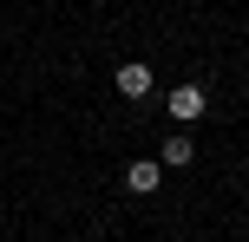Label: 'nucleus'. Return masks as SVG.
<instances>
[{"label": "nucleus", "mask_w": 249, "mask_h": 242, "mask_svg": "<svg viewBox=\"0 0 249 242\" xmlns=\"http://www.w3.org/2000/svg\"><path fill=\"white\" fill-rule=\"evenodd\" d=\"M190 157H197V138H190V131H171V138H164V164H171V170H184Z\"/></svg>", "instance_id": "20e7f679"}, {"label": "nucleus", "mask_w": 249, "mask_h": 242, "mask_svg": "<svg viewBox=\"0 0 249 242\" xmlns=\"http://www.w3.org/2000/svg\"><path fill=\"white\" fill-rule=\"evenodd\" d=\"M112 85H118V98H151V85H158V79H151L144 59H124L118 72H112Z\"/></svg>", "instance_id": "f03ea898"}, {"label": "nucleus", "mask_w": 249, "mask_h": 242, "mask_svg": "<svg viewBox=\"0 0 249 242\" xmlns=\"http://www.w3.org/2000/svg\"><path fill=\"white\" fill-rule=\"evenodd\" d=\"M164 112H171V125H197L203 112H210V92L190 79V85H171V98H164Z\"/></svg>", "instance_id": "f257e3e1"}, {"label": "nucleus", "mask_w": 249, "mask_h": 242, "mask_svg": "<svg viewBox=\"0 0 249 242\" xmlns=\"http://www.w3.org/2000/svg\"><path fill=\"white\" fill-rule=\"evenodd\" d=\"M164 183V164H151V157H131V164H124V190L131 196H151Z\"/></svg>", "instance_id": "7ed1b4c3"}]
</instances>
